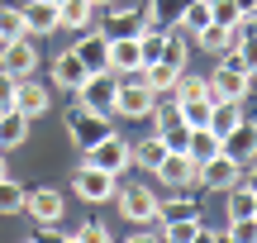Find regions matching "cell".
I'll list each match as a JSON object with an SVG mask.
<instances>
[{
  "instance_id": "6da1fadb",
  "label": "cell",
  "mask_w": 257,
  "mask_h": 243,
  "mask_svg": "<svg viewBox=\"0 0 257 243\" xmlns=\"http://www.w3.org/2000/svg\"><path fill=\"white\" fill-rule=\"evenodd\" d=\"M114 114H124V119H143V114H157V91H148L143 76L128 72V81H114Z\"/></svg>"
},
{
  "instance_id": "7a4b0ae2",
  "label": "cell",
  "mask_w": 257,
  "mask_h": 243,
  "mask_svg": "<svg viewBox=\"0 0 257 243\" xmlns=\"http://www.w3.org/2000/svg\"><path fill=\"white\" fill-rule=\"evenodd\" d=\"M86 162H91V167H100V172H114V177H119L128 162H134V143L119 139V134H105L95 148H86Z\"/></svg>"
},
{
  "instance_id": "3957f363",
  "label": "cell",
  "mask_w": 257,
  "mask_h": 243,
  "mask_svg": "<svg viewBox=\"0 0 257 243\" xmlns=\"http://www.w3.org/2000/svg\"><path fill=\"white\" fill-rule=\"evenodd\" d=\"M195 181H200V186H210V191H229V186H238L243 181V162H233L229 153H214L210 162H200V167H195Z\"/></svg>"
},
{
  "instance_id": "277c9868",
  "label": "cell",
  "mask_w": 257,
  "mask_h": 243,
  "mask_svg": "<svg viewBox=\"0 0 257 243\" xmlns=\"http://www.w3.org/2000/svg\"><path fill=\"white\" fill-rule=\"evenodd\" d=\"M76 196L91 200V205H100V200L119 196V177H114V172L91 167V162H81V167H76Z\"/></svg>"
},
{
  "instance_id": "5b68a950",
  "label": "cell",
  "mask_w": 257,
  "mask_h": 243,
  "mask_svg": "<svg viewBox=\"0 0 257 243\" xmlns=\"http://www.w3.org/2000/svg\"><path fill=\"white\" fill-rule=\"evenodd\" d=\"M76 100H81V110H91V114H110V105H114V72H91L81 86H76Z\"/></svg>"
},
{
  "instance_id": "8992f818",
  "label": "cell",
  "mask_w": 257,
  "mask_h": 243,
  "mask_svg": "<svg viewBox=\"0 0 257 243\" xmlns=\"http://www.w3.org/2000/svg\"><path fill=\"white\" fill-rule=\"evenodd\" d=\"M34 67H38V48H34V38H29V34L10 38V43L0 48V72H10V76H34Z\"/></svg>"
},
{
  "instance_id": "52a82bcc",
  "label": "cell",
  "mask_w": 257,
  "mask_h": 243,
  "mask_svg": "<svg viewBox=\"0 0 257 243\" xmlns=\"http://www.w3.org/2000/svg\"><path fill=\"white\" fill-rule=\"evenodd\" d=\"M157 205H162V200H157L153 191L143 186V181H134V186H124V191H119V210H124V219H134V224H148V219H157Z\"/></svg>"
},
{
  "instance_id": "ba28073f",
  "label": "cell",
  "mask_w": 257,
  "mask_h": 243,
  "mask_svg": "<svg viewBox=\"0 0 257 243\" xmlns=\"http://www.w3.org/2000/svg\"><path fill=\"white\" fill-rule=\"evenodd\" d=\"M219 148L229 153L233 162H257V124H252V119H238V124L219 139Z\"/></svg>"
},
{
  "instance_id": "9c48e42d",
  "label": "cell",
  "mask_w": 257,
  "mask_h": 243,
  "mask_svg": "<svg viewBox=\"0 0 257 243\" xmlns=\"http://www.w3.org/2000/svg\"><path fill=\"white\" fill-rule=\"evenodd\" d=\"M248 91H252V76H243V72H229V67H219V72L210 76V100H248Z\"/></svg>"
},
{
  "instance_id": "30bf717a",
  "label": "cell",
  "mask_w": 257,
  "mask_h": 243,
  "mask_svg": "<svg viewBox=\"0 0 257 243\" xmlns=\"http://www.w3.org/2000/svg\"><path fill=\"white\" fill-rule=\"evenodd\" d=\"M157 139L167 143V153H186V143H191V124L181 119V110H162L157 114Z\"/></svg>"
},
{
  "instance_id": "8fae6325",
  "label": "cell",
  "mask_w": 257,
  "mask_h": 243,
  "mask_svg": "<svg viewBox=\"0 0 257 243\" xmlns=\"http://www.w3.org/2000/svg\"><path fill=\"white\" fill-rule=\"evenodd\" d=\"M24 210H29V219H38V224H57V219H62V196H57L53 186H43V191H29Z\"/></svg>"
},
{
  "instance_id": "7c38bea8",
  "label": "cell",
  "mask_w": 257,
  "mask_h": 243,
  "mask_svg": "<svg viewBox=\"0 0 257 243\" xmlns=\"http://www.w3.org/2000/svg\"><path fill=\"white\" fill-rule=\"evenodd\" d=\"M153 172L167 181V186H176V191H181V186H195V162L186 158V153H167Z\"/></svg>"
},
{
  "instance_id": "4fadbf2b",
  "label": "cell",
  "mask_w": 257,
  "mask_h": 243,
  "mask_svg": "<svg viewBox=\"0 0 257 243\" xmlns=\"http://www.w3.org/2000/svg\"><path fill=\"white\" fill-rule=\"evenodd\" d=\"M24 29H29V34H57V29H62L57 5H53V0H29V5H24Z\"/></svg>"
},
{
  "instance_id": "5bb4252c",
  "label": "cell",
  "mask_w": 257,
  "mask_h": 243,
  "mask_svg": "<svg viewBox=\"0 0 257 243\" xmlns=\"http://www.w3.org/2000/svg\"><path fill=\"white\" fill-rule=\"evenodd\" d=\"M143 67V48H138V34L110 38V72H138Z\"/></svg>"
},
{
  "instance_id": "9a60e30c",
  "label": "cell",
  "mask_w": 257,
  "mask_h": 243,
  "mask_svg": "<svg viewBox=\"0 0 257 243\" xmlns=\"http://www.w3.org/2000/svg\"><path fill=\"white\" fill-rule=\"evenodd\" d=\"M76 57H81L91 72H110V38H105L100 29H91V34L76 43Z\"/></svg>"
},
{
  "instance_id": "2e32d148",
  "label": "cell",
  "mask_w": 257,
  "mask_h": 243,
  "mask_svg": "<svg viewBox=\"0 0 257 243\" xmlns=\"http://www.w3.org/2000/svg\"><path fill=\"white\" fill-rule=\"evenodd\" d=\"M67 129L76 134V143H81V148H95V143H100L105 134H110V124H105V114H91V110H76Z\"/></svg>"
},
{
  "instance_id": "e0dca14e",
  "label": "cell",
  "mask_w": 257,
  "mask_h": 243,
  "mask_svg": "<svg viewBox=\"0 0 257 243\" xmlns=\"http://www.w3.org/2000/svg\"><path fill=\"white\" fill-rule=\"evenodd\" d=\"M15 110H24L29 119H38V114L48 110V86H38L34 76H19V86H15Z\"/></svg>"
},
{
  "instance_id": "ac0fdd59",
  "label": "cell",
  "mask_w": 257,
  "mask_h": 243,
  "mask_svg": "<svg viewBox=\"0 0 257 243\" xmlns=\"http://www.w3.org/2000/svg\"><path fill=\"white\" fill-rule=\"evenodd\" d=\"M86 76H91V67L76 57V48H72V53H57V62H53V81L62 86V91H76Z\"/></svg>"
},
{
  "instance_id": "d6986e66",
  "label": "cell",
  "mask_w": 257,
  "mask_h": 243,
  "mask_svg": "<svg viewBox=\"0 0 257 243\" xmlns=\"http://www.w3.org/2000/svg\"><path fill=\"white\" fill-rule=\"evenodd\" d=\"M24 139H29V114L24 110H5V114H0V153L19 148Z\"/></svg>"
},
{
  "instance_id": "ffe728a7",
  "label": "cell",
  "mask_w": 257,
  "mask_h": 243,
  "mask_svg": "<svg viewBox=\"0 0 257 243\" xmlns=\"http://www.w3.org/2000/svg\"><path fill=\"white\" fill-rule=\"evenodd\" d=\"M210 24H214L210 0H186V5H181V24H176V29H186V34H200V29H210Z\"/></svg>"
},
{
  "instance_id": "44dd1931",
  "label": "cell",
  "mask_w": 257,
  "mask_h": 243,
  "mask_svg": "<svg viewBox=\"0 0 257 243\" xmlns=\"http://www.w3.org/2000/svg\"><path fill=\"white\" fill-rule=\"evenodd\" d=\"M195 38H200L205 53H229V48H238L243 34H238V29H224V24H210V29H200Z\"/></svg>"
},
{
  "instance_id": "7402d4cb",
  "label": "cell",
  "mask_w": 257,
  "mask_h": 243,
  "mask_svg": "<svg viewBox=\"0 0 257 243\" xmlns=\"http://www.w3.org/2000/svg\"><path fill=\"white\" fill-rule=\"evenodd\" d=\"M138 76H143V86H148V91L167 95V91L176 86V76H181V72H176V67H167V62H148V67H138Z\"/></svg>"
},
{
  "instance_id": "603a6c76",
  "label": "cell",
  "mask_w": 257,
  "mask_h": 243,
  "mask_svg": "<svg viewBox=\"0 0 257 243\" xmlns=\"http://www.w3.org/2000/svg\"><path fill=\"white\" fill-rule=\"evenodd\" d=\"M238 119H243V105H238V100H214V110H210V134H214V139H224Z\"/></svg>"
},
{
  "instance_id": "cb8c5ba5",
  "label": "cell",
  "mask_w": 257,
  "mask_h": 243,
  "mask_svg": "<svg viewBox=\"0 0 257 243\" xmlns=\"http://www.w3.org/2000/svg\"><path fill=\"white\" fill-rule=\"evenodd\" d=\"M172 95H176V105H191V100H210V76H176V86H172Z\"/></svg>"
},
{
  "instance_id": "d4e9b609",
  "label": "cell",
  "mask_w": 257,
  "mask_h": 243,
  "mask_svg": "<svg viewBox=\"0 0 257 243\" xmlns=\"http://www.w3.org/2000/svg\"><path fill=\"white\" fill-rule=\"evenodd\" d=\"M214 153H219V139H214L210 129H191V143H186V158L200 167V162H210Z\"/></svg>"
},
{
  "instance_id": "484cf974",
  "label": "cell",
  "mask_w": 257,
  "mask_h": 243,
  "mask_svg": "<svg viewBox=\"0 0 257 243\" xmlns=\"http://www.w3.org/2000/svg\"><path fill=\"white\" fill-rule=\"evenodd\" d=\"M57 15H62L67 29H91L95 5H91V0H62V5H57Z\"/></svg>"
},
{
  "instance_id": "4316f807",
  "label": "cell",
  "mask_w": 257,
  "mask_h": 243,
  "mask_svg": "<svg viewBox=\"0 0 257 243\" xmlns=\"http://www.w3.org/2000/svg\"><path fill=\"white\" fill-rule=\"evenodd\" d=\"M224 196H229V219H248V215H252V200H257V191L248 186V181H238V186H229Z\"/></svg>"
},
{
  "instance_id": "83f0119b",
  "label": "cell",
  "mask_w": 257,
  "mask_h": 243,
  "mask_svg": "<svg viewBox=\"0 0 257 243\" xmlns=\"http://www.w3.org/2000/svg\"><path fill=\"white\" fill-rule=\"evenodd\" d=\"M195 234H200V215H191V219H167L157 243H191Z\"/></svg>"
},
{
  "instance_id": "f1b7e54d",
  "label": "cell",
  "mask_w": 257,
  "mask_h": 243,
  "mask_svg": "<svg viewBox=\"0 0 257 243\" xmlns=\"http://www.w3.org/2000/svg\"><path fill=\"white\" fill-rule=\"evenodd\" d=\"M24 200H29V191L19 186V181L0 177V215H19V210H24Z\"/></svg>"
},
{
  "instance_id": "f546056e",
  "label": "cell",
  "mask_w": 257,
  "mask_h": 243,
  "mask_svg": "<svg viewBox=\"0 0 257 243\" xmlns=\"http://www.w3.org/2000/svg\"><path fill=\"white\" fill-rule=\"evenodd\" d=\"M19 34H29L24 29V10L0 5V43H10V38H19Z\"/></svg>"
},
{
  "instance_id": "4dcf8cb0",
  "label": "cell",
  "mask_w": 257,
  "mask_h": 243,
  "mask_svg": "<svg viewBox=\"0 0 257 243\" xmlns=\"http://www.w3.org/2000/svg\"><path fill=\"white\" fill-rule=\"evenodd\" d=\"M157 62H167V67H176V72H181V67H186V38L167 29V38H162V57H157Z\"/></svg>"
},
{
  "instance_id": "1f68e13d",
  "label": "cell",
  "mask_w": 257,
  "mask_h": 243,
  "mask_svg": "<svg viewBox=\"0 0 257 243\" xmlns=\"http://www.w3.org/2000/svg\"><path fill=\"white\" fill-rule=\"evenodd\" d=\"M162 158H167V143L157 139V134H153V139H143V143H138V148H134V162H143L148 172H153V167H157V162H162Z\"/></svg>"
},
{
  "instance_id": "d6a6232c",
  "label": "cell",
  "mask_w": 257,
  "mask_h": 243,
  "mask_svg": "<svg viewBox=\"0 0 257 243\" xmlns=\"http://www.w3.org/2000/svg\"><path fill=\"white\" fill-rule=\"evenodd\" d=\"M181 110V119L191 124V129H210V110H214V100H191V105H176Z\"/></svg>"
},
{
  "instance_id": "836d02e7",
  "label": "cell",
  "mask_w": 257,
  "mask_h": 243,
  "mask_svg": "<svg viewBox=\"0 0 257 243\" xmlns=\"http://www.w3.org/2000/svg\"><path fill=\"white\" fill-rule=\"evenodd\" d=\"M210 10H214V24H224V29H238V19H243V10L233 0H210Z\"/></svg>"
},
{
  "instance_id": "e575fe53",
  "label": "cell",
  "mask_w": 257,
  "mask_h": 243,
  "mask_svg": "<svg viewBox=\"0 0 257 243\" xmlns=\"http://www.w3.org/2000/svg\"><path fill=\"white\" fill-rule=\"evenodd\" d=\"M143 19H148L143 10H124V15H114V19H110V29H114L110 38H124V34H134V29L143 24Z\"/></svg>"
},
{
  "instance_id": "d590c367",
  "label": "cell",
  "mask_w": 257,
  "mask_h": 243,
  "mask_svg": "<svg viewBox=\"0 0 257 243\" xmlns=\"http://www.w3.org/2000/svg\"><path fill=\"white\" fill-rule=\"evenodd\" d=\"M191 215H200L191 200H172V205H157V219H162V224H167V219H191Z\"/></svg>"
},
{
  "instance_id": "8d00e7d4",
  "label": "cell",
  "mask_w": 257,
  "mask_h": 243,
  "mask_svg": "<svg viewBox=\"0 0 257 243\" xmlns=\"http://www.w3.org/2000/svg\"><path fill=\"white\" fill-rule=\"evenodd\" d=\"M76 238H81V243H114V238H110V229H105L100 219H86V224L76 229Z\"/></svg>"
},
{
  "instance_id": "74e56055",
  "label": "cell",
  "mask_w": 257,
  "mask_h": 243,
  "mask_svg": "<svg viewBox=\"0 0 257 243\" xmlns=\"http://www.w3.org/2000/svg\"><path fill=\"white\" fill-rule=\"evenodd\" d=\"M233 53H238L243 72H248V76H257V38H238V48H233Z\"/></svg>"
},
{
  "instance_id": "f35d334b",
  "label": "cell",
  "mask_w": 257,
  "mask_h": 243,
  "mask_svg": "<svg viewBox=\"0 0 257 243\" xmlns=\"http://www.w3.org/2000/svg\"><path fill=\"white\" fill-rule=\"evenodd\" d=\"M229 234H233V243H257V219L248 215V219H229Z\"/></svg>"
},
{
  "instance_id": "ab89813d",
  "label": "cell",
  "mask_w": 257,
  "mask_h": 243,
  "mask_svg": "<svg viewBox=\"0 0 257 243\" xmlns=\"http://www.w3.org/2000/svg\"><path fill=\"white\" fill-rule=\"evenodd\" d=\"M15 86H19V76L0 72V114H5V110H15Z\"/></svg>"
},
{
  "instance_id": "60d3db41",
  "label": "cell",
  "mask_w": 257,
  "mask_h": 243,
  "mask_svg": "<svg viewBox=\"0 0 257 243\" xmlns=\"http://www.w3.org/2000/svg\"><path fill=\"white\" fill-rule=\"evenodd\" d=\"M34 243H62V234H57V224H38Z\"/></svg>"
},
{
  "instance_id": "b9f144b4",
  "label": "cell",
  "mask_w": 257,
  "mask_h": 243,
  "mask_svg": "<svg viewBox=\"0 0 257 243\" xmlns=\"http://www.w3.org/2000/svg\"><path fill=\"white\" fill-rule=\"evenodd\" d=\"M233 5H238L243 15H257V0H233Z\"/></svg>"
},
{
  "instance_id": "7bdbcfd3",
  "label": "cell",
  "mask_w": 257,
  "mask_h": 243,
  "mask_svg": "<svg viewBox=\"0 0 257 243\" xmlns=\"http://www.w3.org/2000/svg\"><path fill=\"white\" fill-rule=\"evenodd\" d=\"M191 243H214V234H210V229H205V224H200V234H195Z\"/></svg>"
},
{
  "instance_id": "ee69618b",
  "label": "cell",
  "mask_w": 257,
  "mask_h": 243,
  "mask_svg": "<svg viewBox=\"0 0 257 243\" xmlns=\"http://www.w3.org/2000/svg\"><path fill=\"white\" fill-rule=\"evenodd\" d=\"M214 243H233V234H229V229H224V234H214Z\"/></svg>"
},
{
  "instance_id": "f6af8a7d",
  "label": "cell",
  "mask_w": 257,
  "mask_h": 243,
  "mask_svg": "<svg viewBox=\"0 0 257 243\" xmlns=\"http://www.w3.org/2000/svg\"><path fill=\"white\" fill-rule=\"evenodd\" d=\"M128 243H157V238H148V234H134V238H128Z\"/></svg>"
},
{
  "instance_id": "bcb514c9",
  "label": "cell",
  "mask_w": 257,
  "mask_h": 243,
  "mask_svg": "<svg viewBox=\"0 0 257 243\" xmlns=\"http://www.w3.org/2000/svg\"><path fill=\"white\" fill-rule=\"evenodd\" d=\"M0 177H10V172H5V153H0Z\"/></svg>"
},
{
  "instance_id": "7dc6e473",
  "label": "cell",
  "mask_w": 257,
  "mask_h": 243,
  "mask_svg": "<svg viewBox=\"0 0 257 243\" xmlns=\"http://www.w3.org/2000/svg\"><path fill=\"white\" fill-rule=\"evenodd\" d=\"M62 243H81V238H76V234H67V238H62Z\"/></svg>"
},
{
  "instance_id": "c3c4849f",
  "label": "cell",
  "mask_w": 257,
  "mask_h": 243,
  "mask_svg": "<svg viewBox=\"0 0 257 243\" xmlns=\"http://www.w3.org/2000/svg\"><path fill=\"white\" fill-rule=\"evenodd\" d=\"M91 5H114V0H91Z\"/></svg>"
},
{
  "instance_id": "681fc988",
  "label": "cell",
  "mask_w": 257,
  "mask_h": 243,
  "mask_svg": "<svg viewBox=\"0 0 257 243\" xmlns=\"http://www.w3.org/2000/svg\"><path fill=\"white\" fill-rule=\"evenodd\" d=\"M248 186H252V191H257V172H252V181H248Z\"/></svg>"
},
{
  "instance_id": "f907efd6",
  "label": "cell",
  "mask_w": 257,
  "mask_h": 243,
  "mask_svg": "<svg viewBox=\"0 0 257 243\" xmlns=\"http://www.w3.org/2000/svg\"><path fill=\"white\" fill-rule=\"evenodd\" d=\"M252 219H257V200H252Z\"/></svg>"
},
{
  "instance_id": "816d5d0a",
  "label": "cell",
  "mask_w": 257,
  "mask_h": 243,
  "mask_svg": "<svg viewBox=\"0 0 257 243\" xmlns=\"http://www.w3.org/2000/svg\"><path fill=\"white\" fill-rule=\"evenodd\" d=\"M53 5H62V0H53Z\"/></svg>"
},
{
  "instance_id": "f5cc1de1",
  "label": "cell",
  "mask_w": 257,
  "mask_h": 243,
  "mask_svg": "<svg viewBox=\"0 0 257 243\" xmlns=\"http://www.w3.org/2000/svg\"><path fill=\"white\" fill-rule=\"evenodd\" d=\"M24 243H34V238H24Z\"/></svg>"
}]
</instances>
